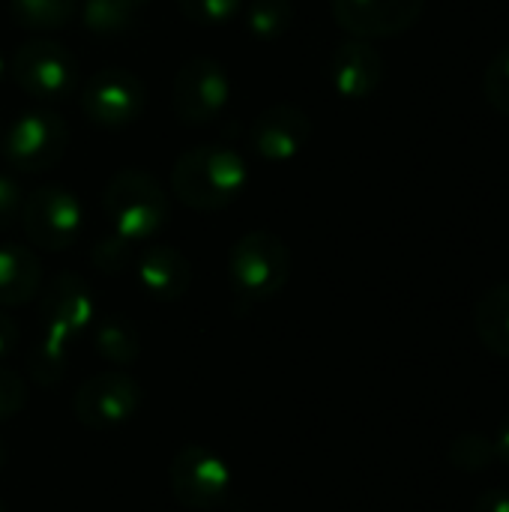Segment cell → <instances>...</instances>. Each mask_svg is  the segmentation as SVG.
<instances>
[{
	"mask_svg": "<svg viewBox=\"0 0 509 512\" xmlns=\"http://www.w3.org/2000/svg\"><path fill=\"white\" fill-rule=\"evenodd\" d=\"M249 183L246 159L222 144H201L177 156L171 168L174 198L201 213H216L237 201Z\"/></svg>",
	"mask_w": 509,
	"mask_h": 512,
	"instance_id": "cell-1",
	"label": "cell"
},
{
	"mask_svg": "<svg viewBox=\"0 0 509 512\" xmlns=\"http://www.w3.org/2000/svg\"><path fill=\"white\" fill-rule=\"evenodd\" d=\"M102 213L111 234L126 243H141L159 234L168 222V192L153 174L123 168L102 189Z\"/></svg>",
	"mask_w": 509,
	"mask_h": 512,
	"instance_id": "cell-2",
	"label": "cell"
},
{
	"mask_svg": "<svg viewBox=\"0 0 509 512\" xmlns=\"http://www.w3.org/2000/svg\"><path fill=\"white\" fill-rule=\"evenodd\" d=\"M231 288L246 300H270L291 279V249L273 231L243 234L228 255Z\"/></svg>",
	"mask_w": 509,
	"mask_h": 512,
	"instance_id": "cell-3",
	"label": "cell"
},
{
	"mask_svg": "<svg viewBox=\"0 0 509 512\" xmlns=\"http://www.w3.org/2000/svg\"><path fill=\"white\" fill-rule=\"evenodd\" d=\"M9 75L30 99L63 102L78 87V60L66 45L36 36L15 48L9 60Z\"/></svg>",
	"mask_w": 509,
	"mask_h": 512,
	"instance_id": "cell-4",
	"label": "cell"
},
{
	"mask_svg": "<svg viewBox=\"0 0 509 512\" xmlns=\"http://www.w3.org/2000/svg\"><path fill=\"white\" fill-rule=\"evenodd\" d=\"M69 144L63 117L51 108H30L18 114L3 132V156L9 168L24 174H42L54 168Z\"/></svg>",
	"mask_w": 509,
	"mask_h": 512,
	"instance_id": "cell-5",
	"label": "cell"
},
{
	"mask_svg": "<svg viewBox=\"0 0 509 512\" xmlns=\"http://www.w3.org/2000/svg\"><path fill=\"white\" fill-rule=\"evenodd\" d=\"M231 99V81L219 60L192 57L186 60L171 81V108L186 126H210L222 117Z\"/></svg>",
	"mask_w": 509,
	"mask_h": 512,
	"instance_id": "cell-6",
	"label": "cell"
},
{
	"mask_svg": "<svg viewBox=\"0 0 509 512\" xmlns=\"http://www.w3.org/2000/svg\"><path fill=\"white\" fill-rule=\"evenodd\" d=\"M81 225H84L81 201L75 198V192H69L60 183L39 186L24 198L21 228L27 240L45 252L69 249L78 240Z\"/></svg>",
	"mask_w": 509,
	"mask_h": 512,
	"instance_id": "cell-7",
	"label": "cell"
},
{
	"mask_svg": "<svg viewBox=\"0 0 509 512\" xmlns=\"http://www.w3.org/2000/svg\"><path fill=\"white\" fill-rule=\"evenodd\" d=\"M81 111L90 123L102 129L132 126L147 108V90L141 78L129 69H99L93 72L78 93Z\"/></svg>",
	"mask_w": 509,
	"mask_h": 512,
	"instance_id": "cell-8",
	"label": "cell"
},
{
	"mask_svg": "<svg viewBox=\"0 0 509 512\" xmlns=\"http://www.w3.org/2000/svg\"><path fill=\"white\" fill-rule=\"evenodd\" d=\"M171 495L189 510H213L231 495L234 477L222 456L207 447H183L168 471Z\"/></svg>",
	"mask_w": 509,
	"mask_h": 512,
	"instance_id": "cell-9",
	"label": "cell"
},
{
	"mask_svg": "<svg viewBox=\"0 0 509 512\" xmlns=\"http://www.w3.org/2000/svg\"><path fill=\"white\" fill-rule=\"evenodd\" d=\"M141 405V387L126 372H99L87 378L75 393V417L87 429H117L135 417Z\"/></svg>",
	"mask_w": 509,
	"mask_h": 512,
	"instance_id": "cell-10",
	"label": "cell"
},
{
	"mask_svg": "<svg viewBox=\"0 0 509 512\" xmlns=\"http://www.w3.org/2000/svg\"><path fill=\"white\" fill-rule=\"evenodd\" d=\"M330 9L345 33L375 42L408 33L420 21L426 0H330Z\"/></svg>",
	"mask_w": 509,
	"mask_h": 512,
	"instance_id": "cell-11",
	"label": "cell"
},
{
	"mask_svg": "<svg viewBox=\"0 0 509 512\" xmlns=\"http://www.w3.org/2000/svg\"><path fill=\"white\" fill-rule=\"evenodd\" d=\"M312 138V120L303 108L279 102L264 108L249 126V144L264 162L294 159Z\"/></svg>",
	"mask_w": 509,
	"mask_h": 512,
	"instance_id": "cell-12",
	"label": "cell"
},
{
	"mask_svg": "<svg viewBox=\"0 0 509 512\" xmlns=\"http://www.w3.org/2000/svg\"><path fill=\"white\" fill-rule=\"evenodd\" d=\"M42 330L57 333L63 339H75L96 321V300L90 285L75 273H57L42 294L39 303Z\"/></svg>",
	"mask_w": 509,
	"mask_h": 512,
	"instance_id": "cell-13",
	"label": "cell"
},
{
	"mask_svg": "<svg viewBox=\"0 0 509 512\" xmlns=\"http://www.w3.org/2000/svg\"><path fill=\"white\" fill-rule=\"evenodd\" d=\"M381 81H384V57L372 42L351 36L339 42L336 51L330 54V84L342 99L348 102L369 99L375 96Z\"/></svg>",
	"mask_w": 509,
	"mask_h": 512,
	"instance_id": "cell-14",
	"label": "cell"
},
{
	"mask_svg": "<svg viewBox=\"0 0 509 512\" xmlns=\"http://www.w3.org/2000/svg\"><path fill=\"white\" fill-rule=\"evenodd\" d=\"M135 273H138L141 288L153 300H162V303L180 300L189 291V285H192V264H189V258L180 249L165 246V243L147 246L138 255Z\"/></svg>",
	"mask_w": 509,
	"mask_h": 512,
	"instance_id": "cell-15",
	"label": "cell"
},
{
	"mask_svg": "<svg viewBox=\"0 0 509 512\" xmlns=\"http://www.w3.org/2000/svg\"><path fill=\"white\" fill-rule=\"evenodd\" d=\"M42 285V264L33 249L6 243L0 246V306H21L36 297Z\"/></svg>",
	"mask_w": 509,
	"mask_h": 512,
	"instance_id": "cell-16",
	"label": "cell"
},
{
	"mask_svg": "<svg viewBox=\"0 0 509 512\" xmlns=\"http://www.w3.org/2000/svg\"><path fill=\"white\" fill-rule=\"evenodd\" d=\"M474 327L480 342L509 360V282L492 285L474 306Z\"/></svg>",
	"mask_w": 509,
	"mask_h": 512,
	"instance_id": "cell-17",
	"label": "cell"
},
{
	"mask_svg": "<svg viewBox=\"0 0 509 512\" xmlns=\"http://www.w3.org/2000/svg\"><path fill=\"white\" fill-rule=\"evenodd\" d=\"M93 345L102 360L111 366H132L141 354V336L129 318L108 315L93 324Z\"/></svg>",
	"mask_w": 509,
	"mask_h": 512,
	"instance_id": "cell-18",
	"label": "cell"
},
{
	"mask_svg": "<svg viewBox=\"0 0 509 512\" xmlns=\"http://www.w3.org/2000/svg\"><path fill=\"white\" fill-rule=\"evenodd\" d=\"M144 6L147 0H84L78 6V15L87 33L120 36L138 21Z\"/></svg>",
	"mask_w": 509,
	"mask_h": 512,
	"instance_id": "cell-19",
	"label": "cell"
},
{
	"mask_svg": "<svg viewBox=\"0 0 509 512\" xmlns=\"http://www.w3.org/2000/svg\"><path fill=\"white\" fill-rule=\"evenodd\" d=\"M81 0H9V15L24 30H63L78 15Z\"/></svg>",
	"mask_w": 509,
	"mask_h": 512,
	"instance_id": "cell-20",
	"label": "cell"
},
{
	"mask_svg": "<svg viewBox=\"0 0 509 512\" xmlns=\"http://www.w3.org/2000/svg\"><path fill=\"white\" fill-rule=\"evenodd\" d=\"M243 24L258 42L285 36L294 24V0H249L243 3Z\"/></svg>",
	"mask_w": 509,
	"mask_h": 512,
	"instance_id": "cell-21",
	"label": "cell"
},
{
	"mask_svg": "<svg viewBox=\"0 0 509 512\" xmlns=\"http://www.w3.org/2000/svg\"><path fill=\"white\" fill-rule=\"evenodd\" d=\"M66 363H69V339L42 330L39 342L33 345L27 366H30V381L36 387H54L63 381L66 375Z\"/></svg>",
	"mask_w": 509,
	"mask_h": 512,
	"instance_id": "cell-22",
	"label": "cell"
},
{
	"mask_svg": "<svg viewBox=\"0 0 509 512\" xmlns=\"http://www.w3.org/2000/svg\"><path fill=\"white\" fill-rule=\"evenodd\" d=\"M450 462L465 471V474H480L486 468H492V462L498 459V450H495V438L489 435H480V432H465L459 435L453 444H450Z\"/></svg>",
	"mask_w": 509,
	"mask_h": 512,
	"instance_id": "cell-23",
	"label": "cell"
},
{
	"mask_svg": "<svg viewBox=\"0 0 509 512\" xmlns=\"http://www.w3.org/2000/svg\"><path fill=\"white\" fill-rule=\"evenodd\" d=\"M180 15L198 27H225L240 18L243 0H177Z\"/></svg>",
	"mask_w": 509,
	"mask_h": 512,
	"instance_id": "cell-24",
	"label": "cell"
},
{
	"mask_svg": "<svg viewBox=\"0 0 509 512\" xmlns=\"http://www.w3.org/2000/svg\"><path fill=\"white\" fill-rule=\"evenodd\" d=\"M483 93L498 114L509 117V45L489 60L483 72Z\"/></svg>",
	"mask_w": 509,
	"mask_h": 512,
	"instance_id": "cell-25",
	"label": "cell"
},
{
	"mask_svg": "<svg viewBox=\"0 0 509 512\" xmlns=\"http://www.w3.org/2000/svg\"><path fill=\"white\" fill-rule=\"evenodd\" d=\"M27 390L21 375H15L12 369H0V423L12 420L21 408H24Z\"/></svg>",
	"mask_w": 509,
	"mask_h": 512,
	"instance_id": "cell-26",
	"label": "cell"
},
{
	"mask_svg": "<svg viewBox=\"0 0 509 512\" xmlns=\"http://www.w3.org/2000/svg\"><path fill=\"white\" fill-rule=\"evenodd\" d=\"M24 189L18 186L15 177L0 174V228H9L15 222H21V210H24Z\"/></svg>",
	"mask_w": 509,
	"mask_h": 512,
	"instance_id": "cell-27",
	"label": "cell"
},
{
	"mask_svg": "<svg viewBox=\"0 0 509 512\" xmlns=\"http://www.w3.org/2000/svg\"><path fill=\"white\" fill-rule=\"evenodd\" d=\"M129 246H132V243L120 240L117 234L105 237V240L93 249V261H96V267H99V270H105V273H117V270H123V267H126V261H129Z\"/></svg>",
	"mask_w": 509,
	"mask_h": 512,
	"instance_id": "cell-28",
	"label": "cell"
},
{
	"mask_svg": "<svg viewBox=\"0 0 509 512\" xmlns=\"http://www.w3.org/2000/svg\"><path fill=\"white\" fill-rule=\"evenodd\" d=\"M471 512H509V489H489L474 501Z\"/></svg>",
	"mask_w": 509,
	"mask_h": 512,
	"instance_id": "cell-29",
	"label": "cell"
},
{
	"mask_svg": "<svg viewBox=\"0 0 509 512\" xmlns=\"http://www.w3.org/2000/svg\"><path fill=\"white\" fill-rule=\"evenodd\" d=\"M15 345H18V327H15V321L9 315L0 312V360L6 354H12Z\"/></svg>",
	"mask_w": 509,
	"mask_h": 512,
	"instance_id": "cell-30",
	"label": "cell"
},
{
	"mask_svg": "<svg viewBox=\"0 0 509 512\" xmlns=\"http://www.w3.org/2000/svg\"><path fill=\"white\" fill-rule=\"evenodd\" d=\"M495 450H498V459L509 465V417L501 423V429L495 435Z\"/></svg>",
	"mask_w": 509,
	"mask_h": 512,
	"instance_id": "cell-31",
	"label": "cell"
},
{
	"mask_svg": "<svg viewBox=\"0 0 509 512\" xmlns=\"http://www.w3.org/2000/svg\"><path fill=\"white\" fill-rule=\"evenodd\" d=\"M6 72H9V63H6V57L0 54V84H3V78H6Z\"/></svg>",
	"mask_w": 509,
	"mask_h": 512,
	"instance_id": "cell-32",
	"label": "cell"
},
{
	"mask_svg": "<svg viewBox=\"0 0 509 512\" xmlns=\"http://www.w3.org/2000/svg\"><path fill=\"white\" fill-rule=\"evenodd\" d=\"M3 465H6V447H3V441H0V471H3Z\"/></svg>",
	"mask_w": 509,
	"mask_h": 512,
	"instance_id": "cell-33",
	"label": "cell"
},
{
	"mask_svg": "<svg viewBox=\"0 0 509 512\" xmlns=\"http://www.w3.org/2000/svg\"><path fill=\"white\" fill-rule=\"evenodd\" d=\"M0 512H6V507H3V504H0Z\"/></svg>",
	"mask_w": 509,
	"mask_h": 512,
	"instance_id": "cell-34",
	"label": "cell"
}]
</instances>
